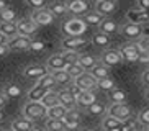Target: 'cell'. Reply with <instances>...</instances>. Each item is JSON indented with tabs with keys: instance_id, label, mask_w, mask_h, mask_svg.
I'll list each match as a JSON object with an SVG mask.
<instances>
[{
	"instance_id": "cell-1",
	"label": "cell",
	"mask_w": 149,
	"mask_h": 131,
	"mask_svg": "<svg viewBox=\"0 0 149 131\" xmlns=\"http://www.w3.org/2000/svg\"><path fill=\"white\" fill-rule=\"evenodd\" d=\"M62 31L72 38H82V35L87 31V23L79 17H70L62 23Z\"/></svg>"
},
{
	"instance_id": "cell-2",
	"label": "cell",
	"mask_w": 149,
	"mask_h": 131,
	"mask_svg": "<svg viewBox=\"0 0 149 131\" xmlns=\"http://www.w3.org/2000/svg\"><path fill=\"white\" fill-rule=\"evenodd\" d=\"M22 113L25 118H28L31 121H36V120H41V118H48V108L41 102H26Z\"/></svg>"
},
{
	"instance_id": "cell-3",
	"label": "cell",
	"mask_w": 149,
	"mask_h": 131,
	"mask_svg": "<svg viewBox=\"0 0 149 131\" xmlns=\"http://www.w3.org/2000/svg\"><path fill=\"white\" fill-rule=\"evenodd\" d=\"M120 52H121L123 62H138L141 56V49L138 46L136 41H130V43H125L120 48Z\"/></svg>"
},
{
	"instance_id": "cell-4",
	"label": "cell",
	"mask_w": 149,
	"mask_h": 131,
	"mask_svg": "<svg viewBox=\"0 0 149 131\" xmlns=\"http://www.w3.org/2000/svg\"><path fill=\"white\" fill-rule=\"evenodd\" d=\"M90 39L87 38H72V36H66V38L61 41V48L62 51H74V52H79L82 51L85 46H88Z\"/></svg>"
},
{
	"instance_id": "cell-5",
	"label": "cell",
	"mask_w": 149,
	"mask_h": 131,
	"mask_svg": "<svg viewBox=\"0 0 149 131\" xmlns=\"http://www.w3.org/2000/svg\"><path fill=\"white\" fill-rule=\"evenodd\" d=\"M123 36L126 39H131V41H139L143 36H144V28L143 25H134V23L126 22L125 25H121V30H120Z\"/></svg>"
},
{
	"instance_id": "cell-6",
	"label": "cell",
	"mask_w": 149,
	"mask_h": 131,
	"mask_svg": "<svg viewBox=\"0 0 149 131\" xmlns=\"http://www.w3.org/2000/svg\"><path fill=\"white\" fill-rule=\"evenodd\" d=\"M110 116L116 118V120H120V121H126L128 118H131V108L128 107L126 103H113L108 107V113Z\"/></svg>"
},
{
	"instance_id": "cell-7",
	"label": "cell",
	"mask_w": 149,
	"mask_h": 131,
	"mask_svg": "<svg viewBox=\"0 0 149 131\" xmlns=\"http://www.w3.org/2000/svg\"><path fill=\"white\" fill-rule=\"evenodd\" d=\"M67 7H69V13L72 17H85L87 13H90V3L85 2V0H72V2H67Z\"/></svg>"
},
{
	"instance_id": "cell-8",
	"label": "cell",
	"mask_w": 149,
	"mask_h": 131,
	"mask_svg": "<svg viewBox=\"0 0 149 131\" xmlns=\"http://www.w3.org/2000/svg\"><path fill=\"white\" fill-rule=\"evenodd\" d=\"M74 84H75V85H77V87H79L82 92H90V90H95V88H98V80H97V79L93 77L90 72H85V74H82L79 79H75Z\"/></svg>"
},
{
	"instance_id": "cell-9",
	"label": "cell",
	"mask_w": 149,
	"mask_h": 131,
	"mask_svg": "<svg viewBox=\"0 0 149 131\" xmlns=\"http://www.w3.org/2000/svg\"><path fill=\"white\" fill-rule=\"evenodd\" d=\"M100 62L105 64L107 67L118 66L120 62H123V57H121L120 49H105V51L100 54Z\"/></svg>"
},
{
	"instance_id": "cell-10",
	"label": "cell",
	"mask_w": 149,
	"mask_h": 131,
	"mask_svg": "<svg viewBox=\"0 0 149 131\" xmlns=\"http://www.w3.org/2000/svg\"><path fill=\"white\" fill-rule=\"evenodd\" d=\"M17 26H18V35L26 36V38H31L40 28L36 23H33L31 18H20L17 22Z\"/></svg>"
},
{
	"instance_id": "cell-11",
	"label": "cell",
	"mask_w": 149,
	"mask_h": 131,
	"mask_svg": "<svg viewBox=\"0 0 149 131\" xmlns=\"http://www.w3.org/2000/svg\"><path fill=\"white\" fill-rule=\"evenodd\" d=\"M22 74L23 77H26V79H33V80H40V79H43L44 75H48L49 74V70L46 66H28V67H25V69L22 70Z\"/></svg>"
},
{
	"instance_id": "cell-12",
	"label": "cell",
	"mask_w": 149,
	"mask_h": 131,
	"mask_svg": "<svg viewBox=\"0 0 149 131\" xmlns=\"http://www.w3.org/2000/svg\"><path fill=\"white\" fill-rule=\"evenodd\" d=\"M30 18L33 20V23H36L38 26H48L56 20L54 15L49 12L48 8L46 10H38V12H31L30 13Z\"/></svg>"
},
{
	"instance_id": "cell-13",
	"label": "cell",
	"mask_w": 149,
	"mask_h": 131,
	"mask_svg": "<svg viewBox=\"0 0 149 131\" xmlns=\"http://www.w3.org/2000/svg\"><path fill=\"white\" fill-rule=\"evenodd\" d=\"M59 105H62L67 111L75 110L77 107H79V105H77V98H75L74 93H72L67 87L62 88V90H59Z\"/></svg>"
},
{
	"instance_id": "cell-14",
	"label": "cell",
	"mask_w": 149,
	"mask_h": 131,
	"mask_svg": "<svg viewBox=\"0 0 149 131\" xmlns=\"http://www.w3.org/2000/svg\"><path fill=\"white\" fill-rule=\"evenodd\" d=\"M118 8V2H115V0H97L95 5H93V10L97 13H100L103 17H108L115 10Z\"/></svg>"
},
{
	"instance_id": "cell-15",
	"label": "cell",
	"mask_w": 149,
	"mask_h": 131,
	"mask_svg": "<svg viewBox=\"0 0 149 131\" xmlns=\"http://www.w3.org/2000/svg\"><path fill=\"white\" fill-rule=\"evenodd\" d=\"M46 67H48L49 74H53V72H57V70H66L67 69V64L64 61V57L61 56V52H57V54H53V56L48 57V61H46Z\"/></svg>"
},
{
	"instance_id": "cell-16",
	"label": "cell",
	"mask_w": 149,
	"mask_h": 131,
	"mask_svg": "<svg viewBox=\"0 0 149 131\" xmlns=\"http://www.w3.org/2000/svg\"><path fill=\"white\" fill-rule=\"evenodd\" d=\"M126 20L130 23H134V25H144L149 22V12H143V10L133 7V8L128 10Z\"/></svg>"
},
{
	"instance_id": "cell-17",
	"label": "cell",
	"mask_w": 149,
	"mask_h": 131,
	"mask_svg": "<svg viewBox=\"0 0 149 131\" xmlns=\"http://www.w3.org/2000/svg\"><path fill=\"white\" fill-rule=\"evenodd\" d=\"M31 41H33V38H26V36L18 35L17 38H13L10 41V48H12V51H28Z\"/></svg>"
},
{
	"instance_id": "cell-18",
	"label": "cell",
	"mask_w": 149,
	"mask_h": 131,
	"mask_svg": "<svg viewBox=\"0 0 149 131\" xmlns=\"http://www.w3.org/2000/svg\"><path fill=\"white\" fill-rule=\"evenodd\" d=\"M48 10L54 15V18L64 17L66 13H69V7H67V2H62V0H54L51 2L48 7Z\"/></svg>"
},
{
	"instance_id": "cell-19",
	"label": "cell",
	"mask_w": 149,
	"mask_h": 131,
	"mask_svg": "<svg viewBox=\"0 0 149 131\" xmlns=\"http://www.w3.org/2000/svg\"><path fill=\"white\" fill-rule=\"evenodd\" d=\"M10 128H12L13 131H31L33 128H35V125H33L31 120L22 116V118H15L13 121L10 123Z\"/></svg>"
},
{
	"instance_id": "cell-20",
	"label": "cell",
	"mask_w": 149,
	"mask_h": 131,
	"mask_svg": "<svg viewBox=\"0 0 149 131\" xmlns=\"http://www.w3.org/2000/svg\"><path fill=\"white\" fill-rule=\"evenodd\" d=\"M120 30H121V25H118V23L115 22V20H111V18H105L103 23L98 26V31H102V33H105V35H108V36L118 33Z\"/></svg>"
},
{
	"instance_id": "cell-21",
	"label": "cell",
	"mask_w": 149,
	"mask_h": 131,
	"mask_svg": "<svg viewBox=\"0 0 149 131\" xmlns=\"http://www.w3.org/2000/svg\"><path fill=\"white\" fill-rule=\"evenodd\" d=\"M62 121L66 123L67 130H75V128H79V123H80V113L79 110H70L67 111V115L62 118Z\"/></svg>"
},
{
	"instance_id": "cell-22",
	"label": "cell",
	"mask_w": 149,
	"mask_h": 131,
	"mask_svg": "<svg viewBox=\"0 0 149 131\" xmlns=\"http://www.w3.org/2000/svg\"><path fill=\"white\" fill-rule=\"evenodd\" d=\"M49 93V90H46V88L43 87H38V85H35L33 88H30V92L26 93V102H41L44 98V97Z\"/></svg>"
},
{
	"instance_id": "cell-23",
	"label": "cell",
	"mask_w": 149,
	"mask_h": 131,
	"mask_svg": "<svg viewBox=\"0 0 149 131\" xmlns=\"http://www.w3.org/2000/svg\"><path fill=\"white\" fill-rule=\"evenodd\" d=\"M2 92H3V93L8 97V98H18V97L23 95V88L20 87L18 84H13V82L5 84L3 88H2Z\"/></svg>"
},
{
	"instance_id": "cell-24",
	"label": "cell",
	"mask_w": 149,
	"mask_h": 131,
	"mask_svg": "<svg viewBox=\"0 0 149 131\" xmlns=\"http://www.w3.org/2000/svg\"><path fill=\"white\" fill-rule=\"evenodd\" d=\"M90 43H92L93 46H97V48H107V46H110L111 39H110L108 35L102 33V31H97L95 35H92V38H90Z\"/></svg>"
},
{
	"instance_id": "cell-25",
	"label": "cell",
	"mask_w": 149,
	"mask_h": 131,
	"mask_svg": "<svg viewBox=\"0 0 149 131\" xmlns=\"http://www.w3.org/2000/svg\"><path fill=\"white\" fill-rule=\"evenodd\" d=\"M93 103H97V95H95L93 90L82 92L80 97L77 98V105H79V107H84V108H87V107H90V105H93Z\"/></svg>"
},
{
	"instance_id": "cell-26",
	"label": "cell",
	"mask_w": 149,
	"mask_h": 131,
	"mask_svg": "<svg viewBox=\"0 0 149 131\" xmlns=\"http://www.w3.org/2000/svg\"><path fill=\"white\" fill-rule=\"evenodd\" d=\"M0 35L7 36L12 41L13 38L18 36V26L17 23H0Z\"/></svg>"
},
{
	"instance_id": "cell-27",
	"label": "cell",
	"mask_w": 149,
	"mask_h": 131,
	"mask_svg": "<svg viewBox=\"0 0 149 131\" xmlns=\"http://www.w3.org/2000/svg\"><path fill=\"white\" fill-rule=\"evenodd\" d=\"M107 97H108V100H110V103L113 105V103H126V92L123 90V88H115V90H111V92H108L107 93Z\"/></svg>"
},
{
	"instance_id": "cell-28",
	"label": "cell",
	"mask_w": 149,
	"mask_h": 131,
	"mask_svg": "<svg viewBox=\"0 0 149 131\" xmlns=\"http://www.w3.org/2000/svg\"><path fill=\"white\" fill-rule=\"evenodd\" d=\"M98 59H97V57H93L92 54H85V52H82V54H80V59H79V64L82 66L84 69L85 70H88V72H90V70L93 69V67H95L97 64H98Z\"/></svg>"
},
{
	"instance_id": "cell-29",
	"label": "cell",
	"mask_w": 149,
	"mask_h": 131,
	"mask_svg": "<svg viewBox=\"0 0 149 131\" xmlns=\"http://www.w3.org/2000/svg\"><path fill=\"white\" fill-rule=\"evenodd\" d=\"M82 20L87 23V26H100L102 23H103V20H105V17L100 15V13H97L95 10H93V12L87 13L85 17H82Z\"/></svg>"
},
{
	"instance_id": "cell-30",
	"label": "cell",
	"mask_w": 149,
	"mask_h": 131,
	"mask_svg": "<svg viewBox=\"0 0 149 131\" xmlns=\"http://www.w3.org/2000/svg\"><path fill=\"white\" fill-rule=\"evenodd\" d=\"M90 74H92L93 77L97 79V80H103V79L110 77V67H107L105 64L98 62V64H97L95 67L90 70Z\"/></svg>"
},
{
	"instance_id": "cell-31",
	"label": "cell",
	"mask_w": 149,
	"mask_h": 131,
	"mask_svg": "<svg viewBox=\"0 0 149 131\" xmlns=\"http://www.w3.org/2000/svg\"><path fill=\"white\" fill-rule=\"evenodd\" d=\"M121 128H123V131H141L144 126L141 125L138 116H131V118H128L126 121H123Z\"/></svg>"
},
{
	"instance_id": "cell-32",
	"label": "cell",
	"mask_w": 149,
	"mask_h": 131,
	"mask_svg": "<svg viewBox=\"0 0 149 131\" xmlns=\"http://www.w3.org/2000/svg\"><path fill=\"white\" fill-rule=\"evenodd\" d=\"M85 111H87V115H90V116H102V115L108 113V108H107L103 103L97 102V103L87 107V108H85Z\"/></svg>"
},
{
	"instance_id": "cell-33",
	"label": "cell",
	"mask_w": 149,
	"mask_h": 131,
	"mask_svg": "<svg viewBox=\"0 0 149 131\" xmlns=\"http://www.w3.org/2000/svg\"><path fill=\"white\" fill-rule=\"evenodd\" d=\"M53 77H54V80H56V84H59V85H67V87H69L70 84L74 82L67 70H57V72H53Z\"/></svg>"
},
{
	"instance_id": "cell-34",
	"label": "cell",
	"mask_w": 149,
	"mask_h": 131,
	"mask_svg": "<svg viewBox=\"0 0 149 131\" xmlns=\"http://www.w3.org/2000/svg\"><path fill=\"white\" fill-rule=\"evenodd\" d=\"M123 121L116 120V118L110 116V115H105V118L102 120V128L105 131H110V130H115V128H121Z\"/></svg>"
},
{
	"instance_id": "cell-35",
	"label": "cell",
	"mask_w": 149,
	"mask_h": 131,
	"mask_svg": "<svg viewBox=\"0 0 149 131\" xmlns=\"http://www.w3.org/2000/svg\"><path fill=\"white\" fill-rule=\"evenodd\" d=\"M67 115V110L62 105H56L48 110V120H62Z\"/></svg>"
},
{
	"instance_id": "cell-36",
	"label": "cell",
	"mask_w": 149,
	"mask_h": 131,
	"mask_svg": "<svg viewBox=\"0 0 149 131\" xmlns=\"http://www.w3.org/2000/svg\"><path fill=\"white\" fill-rule=\"evenodd\" d=\"M36 85L38 87H43V88H46V90H49V92H53L54 88H56V80H54V77H53V74H48V75H44L43 79H40L38 82H36Z\"/></svg>"
},
{
	"instance_id": "cell-37",
	"label": "cell",
	"mask_w": 149,
	"mask_h": 131,
	"mask_svg": "<svg viewBox=\"0 0 149 131\" xmlns=\"http://www.w3.org/2000/svg\"><path fill=\"white\" fill-rule=\"evenodd\" d=\"M41 103L46 107V108H53V107H56V105H59V92L53 90V92H49L48 95L44 97L43 100H41Z\"/></svg>"
},
{
	"instance_id": "cell-38",
	"label": "cell",
	"mask_w": 149,
	"mask_h": 131,
	"mask_svg": "<svg viewBox=\"0 0 149 131\" xmlns=\"http://www.w3.org/2000/svg\"><path fill=\"white\" fill-rule=\"evenodd\" d=\"M61 56L64 57V61H66L67 67H70V66L79 64L80 52H74V51H61Z\"/></svg>"
},
{
	"instance_id": "cell-39",
	"label": "cell",
	"mask_w": 149,
	"mask_h": 131,
	"mask_svg": "<svg viewBox=\"0 0 149 131\" xmlns=\"http://www.w3.org/2000/svg\"><path fill=\"white\" fill-rule=\"evenodd\" d=\"M15 20H17V12L12 7H8V8H5L0 12V22L2 23H17Z\"/></svg>"
},
{
	"instance_id": "cell-40",
	"label": "cell",
	"mask_w": 149,
	"mask_h": 131,
	"mask_svg": "<svg viewBox=\"0 0 149 131\" xmlns=\"http://www.w3.org/2000/svg\"><path fill=\"white\" fill-rule=\"evenodd\" d=\"M46 131H67L62 120H46Z\"/></svg>"
},
{
	"instance_id": "cell-41",
	"label": "cell",
	"mask_w": 149,
	"mask_h": 131,
	"mask_svg": "<svg viewBox=\"0 0 149 131\" xmlns=\"http://www.w3.org/2000/svg\"><path fill=\"white\" fill-rule=\"evenodd\" d=\"M25 5L28 8H31V12H38V10H46L49 7V3L46 0H25Z\"/></svg>"
},
{
	"instance_id": "cell-42",
	"label": "cell",
	"mask_w": 149,
	"mask_h": 131,
	"mask_svg": "<svg viewBox=\"0 0 149 131\" xmlns=\"http://www.w3.org/2000/svg\"><path fill=\"white\" fill-rule=\"evenodd\" d=\"M98 88L108 93V92L116 88V84H115V80L111 77H107V79H103V80H98Z\"/></svg>"
},
{
	"instance_id": "cell-43",
	"label": "cell",
	"mask_w": 149,
	"mask_h": 131,
	"mask_svg": "<svg viewBox=\"0 0 149 131\" xmlns=\"http://www.w3.org/2000/svg\"><path fill=\"white\" fill-rule=\"evenodd\" d=\"M67 72H69V75L70 77H72V80H75V79H79L80 75L82 74H85V72H87V70L84 69L82 66L80 64H75V66H70V67H67Z\"/></svg>"
},
{
	"instance_id": "cell-44",
	"label": "cell",
	"mask_w": 149,
	"mask_h": 131,
	"mask_svg": "<svg viewBox=\"0 0 149 131\" xmlns=\"http://www.w3.org/2000/svg\"><path fill=\"white\" fill-rule=\"evenodd\" d=\"M44 49H46V43H44L43 39H33L28 51H30V52H35V54H36V52H43Z\"/></svg>"
},
{
	"instance_id": "cell-45",
	"label": "cell",
	"mask_w": 149,
	"mask_h": 131,
	"mask_svg": "<svg viewBox=\"0 0 149 131\" xmlns=\"http://www.w3.org/2000/svg\"><path fill=\"white\" fill-rule=\"evenodd\" d=\"M138 120L141 121V125L144 128H149V108H143L138 113Z\"/></svg>"
},
{
	"instance_id": "cell-46",
	"label": "cell",
	"mask_w": 149,
	"mask_h": 131,
	"mask_svg": "<svg viewBox=\"0 0 149 131\" xmlns=\"http://www.w3.org/2000/svg\"><path fill=\"white\" fill-rule=\"evenodd\" d=\"M138 43V46H139L141 52L143 51H149V35L148 36H143V38L139 39V41H136Z\"/></svg>"
},
{
	"instance_id": "cell-47",
	"label": "cell",
	"mask_w": 149,
	"mask_h": 131,
	"mask_svg": "<svg viewBox=\"0 0 149 131\" xmlns=\"http://www.w3.org/2000/svg\"><path fill=\"white\" fill-rule=\"evenodd\" d=\"M134 7L139 8V10H143V12H149V0H139Z\"/></svg>"
},
{
	"instance_id": "cell-48",
	"label": "cell",
	"mask_w": 149,
	"mask_h": 131,
	"mask_svg": "<svg viewBox=\"0 0 149 131\" xmlns=\"http://www.w3.org/2000/svg\"><path fill=\"white\" fill-rule=\"evenodd\" d=\"M138 62H139V64H144V66H149V51H143V52H141Z\"/></svg>"
},
{
	"instance_id": "cell-49",
	"label": "cell",
	"mask_w": 149,
	"mask_h": 131,
	"mask_svg": "<svg viewBox=\"0 0 149 131\" xmlns=\"http://www.w3.org/2000/svg\"><path fill=\"white\" fill-rule=\"evenodd\" d=\"M10 52H12L10 44H0V56H2V57H7Z\"/></svg>"
},
{
	"instance_id": "cell-50",
	"label": "cell",
	"mask_w": 149,
	"mask_h": 131,
	"mask_svg": "<svg viewBox=\"0 0 149 131\" xmlns=\"http://www.w3.org/2000/svg\"><path fill=\"white\" fill-rule=\"evenodd\" d=\"M141 84H143L146 88H149V69H146L144 72L141 74Z\"/></svg>"
},
{
	"instance_id": "cell-51",
	"label": "cell",
	"mask_w": 149,
	"mask_h": 131,
	"mask_svg": "<svg viewBox=\"0 0 149 131\" xmlns=\"http://www.w3.org/2000/svg\"><path fill=\"white\" fill-rule=\"evenodd\" d=\"M67 88H69V90L72 92V93H74V97H75V98H79V97H80V93H82V90H80V88L77 87V85H75L74 82L70 84V85H69Z\"/></svg>"
},
{
	"instance_id": "cell-52",
	"label": "cell",
	"mask_w": 149,
	"mask_h": 131,
	"mask_svg": "<svg viewBox=\"0 0 149 131\" xmlns=\"http://www.w3.org/2000/svg\"><path fill=\"white\" fill-rule=\"evenodd\" d=\"M7 100H8V97L5 95L3 92H2V93H0V107H2V108H5V105H7Z\"/></svg>"
},
{
	"instance_id": "cell-53",
	"label": "cell",
	"mask_w": 149,
	"mask_h": 131,
	"mask_svg": "<svg viewBox=\"0 0 149 131\" xmlns=\"http://www.w3.org/2000/svg\"><path fill=\"white\" fill-rule=\"evenodd\" d=\"M80 131H100L98 128H84V130H80Z\"/></svg>"
},
{
	"instance_id": "cell-54",
	"label": "cell",
	"mask_w": 149,
	"mask_h": 131,
	"mask_svg": "<svg viewBox=\"0 0 149 131\" xmlns=\"http://www.w3.org/2000/svg\"><path fill=\"white\" fill-rule=\"evenodd\" d=\"M144 97H146V100L149 102V88H146V90H144Z\"/></svg>"
},
{
	"instance_id": "cell-55",
	"label": "cell",
	"mask_w": 149,
	"mask_h": 131,
	"mask_svg": "<svg viewBox=\"0 0 149 131\" xmlns=\"http://www.w3.org/2000/svg\"><path fill=\"white\" fill-rule=\"evenodd\" d=\"M31 131H44V130H43V128H40V126H35Z\"/></svg>"
},
{
	"instance_id": "cell-56",
	"label": "cell",
	"mask_w": 149,
	"mask_h": 131,
	"mask_svg": "<svg viewBox=\"0 0 149 131\" xmlns=\"http://www.w3.org/2000/svg\"><path fill=\"white\" fill-rule=\"evenodd\" d=\"M110 131H123V128H115V130H110Z\"/></svg>"
},
{
	"instance_id": "cell-57",
	"label": "cell",
	"mask_w": 149,
	"mask_h": 131,
	"mask_svg": "<svg viewBox=\"0 0 149 131\" xmlns=\"http://www.w3.org/2000/svg\"><path fill=\"white\" fill-rule=\"evenodd\" d=\"M141 131H148V128H143V130H141Z\"/></svg>"
},
{
	"instance_id": "cell-58",
	"label": "cell",
	"mask_w": 149,
	"mask_h": 131,
	"mask_svg": "<svg viewBox=\"0 0 149 131\" xmlns=\"http://www.w3.org/2000/svg\"><path fill=\"white\" fill-rule=\"evenodd\" d=\"M3 131H13V130H12V128H10V130H3Z\"/></svg>"
},
{
	"instance_id": "cell-59",
	"label": "cell",
	"mask_w": 149,
	"mask_h": 131,
	"mask_svg": "<svg viewBox=\"0 0 149 131\" xmlns=\"http://www.w3.org/2000/svg\"><path fill=\"white\" fill-rule=\"evenodd\" d=\"M148 131H149V128H148Z\"/></svg>"
}]
</instances>
